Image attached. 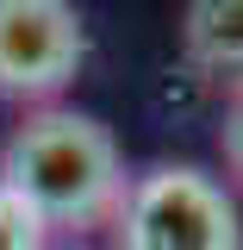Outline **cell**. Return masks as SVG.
<instances>
[{
  "label": "cell",
  "mask_w": 243,
  "mask_h": 250,
  "mask_svg": "<svg viewBox=\"0 0 243 250\" xmlns=\"http://www.w3.org/2000/svg\"><path fill=\"white\" fill-rule=\"evenodd\" d=\"M0 188L13 200H25L37 225H100L112 219L125 194V163L112 131L88 113H69V106H44L31 113L6 150H0Z\"/></svg>",
  "instance_id": "1"
},
{
  "label": "cell",
  "mask_w": 243,
  "mask_h": 250,
  "mask_svg": "<svg viewBox=\"0 0 243 250\" xmlns=\"http://www.w3.org/2000/svg\"><path fill=\"white\" fill-rule=\"evenodd\" d=\"M119 250H243L237 200L193 163H150L112 207Z\"/></svg>",
  "instance_id": "2"
},
{
  "label": "cell",
  "mask_w": 243,
  "mask_h": 250,
  "mask_svg": "<svg viewBox=\"0 0 243 250\" xmlns=\"http://www.w3.org/2000/svg\"><path fill=\"white\" fill-rule=\"evenodd\" d=\"M88 31L62 0H0V94L44 100L75 82Z\"/></svg>",
  "instance_id": "3"
},
{
  "label": "cell",
  "mask_w": 243,
  "mask_h": 250,
  "mask_svg": "<svg viewBox=\"0 0 243 250\" xmlns=\"http://www.w3.org/2000/svg\"><path fill=\"white\" fill-rule=\"evenodd\" d=\"M181 50L200 82L243 100V0H193L181 19Z\"/></svg>",
  "instance_id": "4"
},
{
  "label": "cell",
  "mask_w": 243,
  "mask_h": 250,
  "mask_svg": "<svg viewBox=\"0 0 243 250\" xmlns=\"http://www.w3.org/2000/svg\"><path fill=\"white\" fill-rule=\"evenodd\" d=\"M0 250H44V225L25 200H13L0 188Z\"/></svg>",
  "instance_id": "5"
},
{
  "label": "cell",
  "mask_w": 243,
  "mask_h": 250,
  "mask_svg": "<svg viewBox=\"0 0 243 250\" xmlns=\"http://www.w3.org/2000/svg\"><path fill=\"white\" fill-rule=\"evenodd\" d=\"M224 163L243 182V100H231V113H224Z\"/></svg>",
  "instance_id": "6"
}]
</instances>
